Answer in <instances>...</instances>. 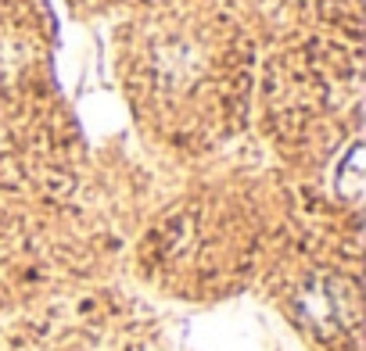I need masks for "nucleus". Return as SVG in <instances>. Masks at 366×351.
Segmentation results:
<instances>
[{
	"label": "nucleus",
	"mask_w": 366,
	"mask_h": 351,
	"mask_svg": "<svg viewBox=\"0 0 366 351\" xmlns=\"http://www.w3.org/2000/svg\"><path fill=\"white\" fill-rule=\"evenodd\" d=\"M298 308L305 322L316 326L320 333L345 330L355 322V290L345 280H327L323 287H305L298 297Z\"/></svg>",
	"instance_id": "obj_1"
},
{
	"label": "nucleus",
	"mask_w": 366,
	"mask_h": 351,
	"mask_svg": "<svg viewBox=\"0 0 366 351\" xmlns=\"http://www.w3.org/2000/svg\"><path fill=\"white\" fill-rule=\"evenodd\" d=\"M359 154H362V151L355 147V151L348 154V165H345L348 172L337 176V190H341L345 198H359V183H362V180H359Z\"/></svg>",
	"instance_id": "obj_2"
}]
</instances>
